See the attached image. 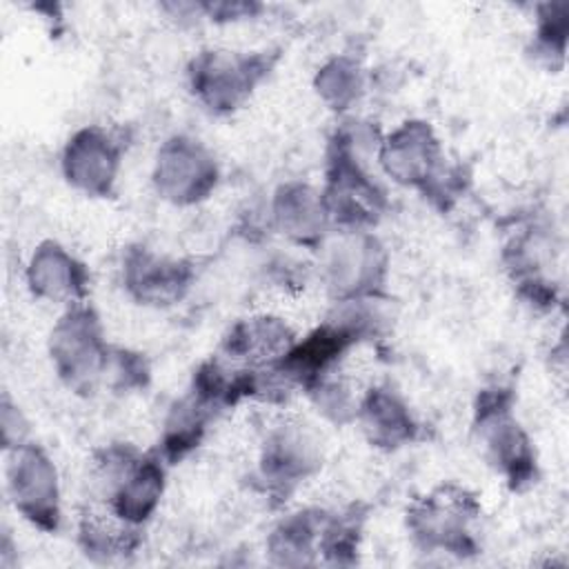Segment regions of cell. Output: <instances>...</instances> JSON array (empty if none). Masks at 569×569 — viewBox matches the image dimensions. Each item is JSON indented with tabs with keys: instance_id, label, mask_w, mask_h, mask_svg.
Masks as SVG:
<instances>
[{
	"instance_id": "obj_1",
	"label": "cell",
	"mask_w": 569,
	"mask_h": 569,
	"mask_svg": "<svg viewBox=\"0 0 569 569\" xmlns=\"http://www.w3.org/2000/svg\"><path fill=\"white\" fill-rule=\"evenodd\" d=\"M51 356L58 373L76 389H89L109 367L98 318L87 307L69 309L51 333Z\"/></svg>"
},
{
	"instance_id": "obj_2",
	"label": "cell",
	"mask_w": 569,
	"mask_h": 569,
	"mask_svg": "<svg viewBox=\"0 0 569 569\" xmlns=\"http://www.w3.org/2000/svg\"><path fill=\"white\" fill-rule=\"evenodd\" d=\"M473 516L476 505L471 496L453 487H442L411 509L409 527L413 536L429 549L438 547L453 553H465L473 547L467 531Z\"/></svg>"
},
{
	"instance_id": "obj_3",
	"label": "cell",
	"mask_w": 569,
	"mask_h": 569,
	"mask_svg": "<svg viewBox=\"0 0 569 569\" xmlns=\"http://www.w3.org/2000/svg\"><path fill=\"white\" fill-rule=\"evenodd\" d=\"M269 69V60L262 56H233L209 51L193 64L191 80L193 91L209 109L231 111L253 89V84Z\"/></svg>"
},
{
	"instance_id": "obj_4",
	"label": "cell",
	"mask_w": 569,
	"mask_h": 569,
	"mask_svg": "<svg viewBox=\"0 0 569 569\" xmlns=\"http://www.w3.org/2000/svg\"><path fill=\"white\" fill-rule=\"evenodd\" d=\"M9 489L16 509L24 513L33 525L42 529H56L58 525V478L49 458L29 445H20L13 451L9 465Z\"/></svg>"
},
{
	"instance_id": "obj_5",
	"label": "cell",
	"mask_w": 569,
	"mask_h": 569,
	"mask_svg": "<svg viewBox=\"0 0 569 569\" xmlns=\"http://www.w3.org/2000/svg\"><path fill=\"white\" fill-rule=\"evenodd\" d=\"M156 184L173 202H196L213 189L216 164L196 140L178 136L164 142L158 153Z\"/></svg>"
},
{
	"instance_id": "obj_6",
	"label": "cell",
	"mask_w": 569,
	"mask_h": 569,
	"mask_svg": "<svg viewBox=\"0 0 569 569\" xmlns=\"http://www.w3.org/2000/svg\"><path fill=\"white\" fill-rule=\"evenodd\" d=\"M478 429L489 458L500 467L513 485L527 482L533 473V453L527 436L509 416L500 396H487L478 409Z\"/></svg>"
},
{
	"instance_id": "obj_7",
	"label": "cell",
	"mask_w": 569,
	"mask_h": 569,
	"mask_svg": "<svg viewBox=\"0 0 569 569\" xmlns=\"http://www.w3.org/2000/svg\"><path fill=\"white\" fill-rule=\"evenodd\" d=\"M380 160L398 182L427 187L436 180L440 149L425 122H407L385 140Z\"/></svg>"
},
{
	"instance_id": "obj_8",
	"label": "cell",
	"mask_w": 569,
	"mask_h": 569,
	"mask_svg": "<svg viewBox=\"0 0 569 569\" xmlns=\"http://www.w3.org/2000/svg\"><path fill=\"white\" fill-rule=\"evenodd\" d=\"M120 162V149L100 129L76 133L64 151V173L76 187L104 196L109 193Z\"/></svg>"
},
{
	"instance_id": "obj_9",
	"label": "cell",
	"mask_w": 569,
	"mask_h": 569,
	"mask_svg": "<svg viewBox=\"0 0 569 569\" xmlns=\"http://www.w3.org/2000/svg\"><path fill=\"white\" fill-rule=\"evenodd\" d=\"M382 251L378 242L369 236L356 233L353 238L342 240L333 247L327 271L329 287L347 298V296H365L380 287L382 278Z\"/></svg>"
},
{
	"instance_id": "obj_10",
	"label": "cell",
	"mask_w": 569,
	"mask_h": 569,
	"mask_svg": "<svg viewBox=\"0 0 569 569\" xmlns=\"http://www.w3.org/2000/svg\"><path fill=\"white\" fill-rule=\"evenodd\" d=\"M191 271L184 262L136 251L127 260V287L142 302H176L189 287Z\"/></svg>"
},
{
	"instance_id": "obj_11",
	"label": "cell",
	"mask_w": 569,
	"mask_h": 569,
	"mask_svg": "<svg viewBox=\"0 0 569 569\" xmlns=\"http://www.w3.org/2000/svg\"><path fill=\"white\" fill-rule=\"evenodd\" d=\"M293 347V333L278 318H253L238 325L227 342V356L231 360H244L249 365H269L280 362L287 351Z\"/></svg>"
},
{
	"instance_id": "obj_12",
	"label": "cell",
	"mask_w": 569,
	"mask_h": 569,
	"mask_svg": "<svg viewBox=\"0 0 569 569\" xmlns=\"http://www.w3.org/2000/svg\"><path fill=\"white\" fill-rule=\"evenodd\" d=\"M164 485L160 460L136 458L118 478L109 505L129 522H142L158 505Z\"/></svg>"
},
{
	"instance_id": "obj_13",
	"label": "cell",
	"mask_w": 569,
	"mask_h": 569,
	"mask_svg": "<svg viewBox=\"0 0 569 569\" xmlns=\"http://www.w3.org/2000/svg\"><path fill=\"white\" fill-rule=\"evenodd\" d=\"M29 282L36 296L49 300H73L84 291L82 267L53 242H44L31 260Z\"/></svg>"
},
{
	"instance_id": "obj_14",
	"label": "cell",
	"mask_w": 569,
	"mask_h": 569,
	"mask_svg": "<svg viewBox=\"0 0 569 569\" xmlns=\"http://www.w3.org/2000/svg\"><path fill=\"white\" fill-rule=\"evenodd\" d=\"M329 213L325 198L305 184L282 187L276 198V220L282 233L309 242L325 229Z\"/></svg>"
},
{
	"instance_id": "obj_15",
	"label": "cell",
	"mask_w": 569,
	"mask_h": 569,
	"mask_svg": "<svg viewBox=\"0 0 569 569\" xmlns=\"http://www.w3.org/2000/svg\"><path fill=\"white\" fill-rule=\"evenodd\" d=\"M367 436L376 445L398 447L413 433V422L407 407L385 389H371L358 405Z\"/></svg>"
},
{
	"instance_id": "obj_16",
	"label": "cell",
	"mask_w": 569,
	"mask_h": 569,
	"mask_svg": "<svg viewBox=\"0 0 569 569\" xmlns=\"http://www.w3.org/2000/svg\"><path fill=\"white\" fill-rule=\"evenodd\" d=\"M136 525L122 518L109 502L96 505L82 516L80 540L87 553L93 556H120L136 545Z\"/></svg>"
},
{
	"instance_id": "obj_17",
	"label": "cell",
	"mask_w": 569,
	"mask_h": 569,
	"mask_svg": "<svg viewBox=\"0 0 569 569\" xmlns=\"http://www.w3.org/2000/svg\"><path fill=\"white\" fill-rule=\"evenodd\" d=\"M209 411L211 407L204 400H200L196 393L173 409L164 429L167 458L171 460L182 458L191 447L198 445V440L202 438Z\"/></svg>"
},
{
	"instance_id": "obj_18",
	"label": "cell",
	"mask_w": 569,
	"mask_h": 569,
	"mask_svg": "<svg viewBox=\"0 0 569 569\" xmlns=\"http://www.w3.org/2000/svg\"><path fill=\"white\" fill-rule=\"evenodd\" d=\"M316 84L327 102L336 104V109H342V104L351 102L360 89L358 67L347 58H338L318 73Z\"/></svg>"
}]
</instances>
